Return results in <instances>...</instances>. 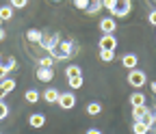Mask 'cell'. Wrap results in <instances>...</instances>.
Here are the masks:
<instances>
[{
  "instance_id": "1",
  "label": "cell",
  "mask_w": 156,
  "mask_h": 134,
  "mask_svg": "<svg viewBox=\"0 0 156 134\" xmlns=\"http://www.w3.org/2000/svg\"><path fill=\"white\" fill-rule=\"evenodd\" d=\"M74 52H76V50H74V43H72V41H58V43L50 50V56H52V59H56V61H67Z\"/></svg>"
},
{
  "instance_id": "2",
  "label": "cell",
  "mask_w": 156,
  "mask_h": 134,
  "mask_svg": "<svg viewBox=\"0 0 156 134\" xmlns=\"http://www.w3.org/2000/svg\"><path fill=\"white\" fill-rule=\"evenodd\" d=\"M145 82H147V78H145V74H143L141 69H132V71H128V84H130V87L141 89Z\"/></svg>"
},
{
  "instance_id": "3",
  "label": "cell",
  "mask_w": 156,
  "mask_h": 134,
  "mask_svg": "<svg viewBox=\"0 0 156 134\" xmlns=\"http://www.w3.org/2000/svg\"><path fill=\"white\" fill-rule=\"evenodd\" d=\"M56 104L61 106L63 110H72V108L76 106V95H74V93H61Z\"/></svg>"
},
{
  "instance_id": "4",
  "label": "cell",
  "mask_w": 156,
  "mask_h": 134,
  "mask_svg": "<svg viewBox=\"0 0 156 134\" xmlns=\"http://www.w3.org/2000/svg\"><path fill=\"white\" fill-rule=\"evenodd\" d=\"M130 11H132V2H130V0H119V2H117V9L113 11V17H126Z\"/></svg>"
},
{
  "instance_id": "5",
  "label": "cell",
  "mask_w": 156,
  "mask_h": 134,
  "mask_svg": "<svg viewBox=\"0 0 156 134\" xmlns=\"http://www.w3.org/2000/svg\"><path fill=\"white\" fill-rule=\"evenodd\" d=\"M100 30L104 35H113L117 30V24H115V17H104V20L100 22Z\"/></svg>"
},
{
  "instance_id": "6",
  "label": "cell",
  "mask_w": 156,
  "mask_h": 134,
  "mask_svg": "<svg viewBox=\"0 0 156 134\" xmlns=\"http://www.w3.org/2000/svg\"><path fill=\"white\" fill-rule=\"evenodd\" d=\"M136 63H139V59H136V54H132V52H128V54L122 56V65H124L128 71L136 69Z\"/></svg>"
},
{
  "instance_id": "7",
  "label": "cell",
  "mask_w": 156,
  "mask_h": 134,
  "mask_svg": "<svg viewBox=\"0 0 156 134\" xmlns=\"http://www.w3.org/2000/svg\"><path fill=\"white\" fill-rule=\"evenodd\" d=\"M58 41H61V37H58V35H48V33H44V39H41V46L50 52Z\"/></svg>"
},
{
  "instance_id": "8",
  "label": "cell",
  "mask_w": 156,
  "mask_h": 134,
  "mask_svg": "<svg viewBox=\"0 0 156 134\" xmlns=\"http://www.w3.org/2000/svg\"><path fill=\"white\" fill-rule=\"evenodd\" d=\"M117 48V39L115 35H104L100 39V50H115Z\"/></svg>"
},
{
  "instance_id": "9",
  "label": "cell",
  "mask_w": 156,
  "mask_h": 134,
  "mask_svg": "<svg viewBox=\"0 0 156 134\" xmlns=\"http://www.w3.org/2000/svg\"><path fill=\"white\" fill-rule=\"evenodd\" d=\"M54 78V71L48 67H37V80L39 82H50Z\"/></svg>"
},
{
  "instance_id": "10",
  "label": "cell",
  "mask_w": 156,
  "mask_h": 134,
  "mask_svg": "<svg viewBox=\"0 0 156 134\" xmlns=\"http://www.w3.org/2000/svg\"><path fill=\"white\" fill-rule=\"evenodd\" d=\"M41 39H44V33H41V30H37V28L26 30V41H30V43H41Z\"/></svg>"
},
{
  "instance_id": "11",
  "label": "cell",
  "mask_w": 156,
  "mask_h": 134,
  "mask_svg": "<svg viewBox=\"0 0 156 134\" xmlns=\"http://www.w3.org/2000/svg\"><path fill=\"white\" fill-rule=\"evenodd\" d=\"M28 123H30V128H44L46 125V117L41 112H35V115L28 117Z\"/></svg>"
},
{
  "instance_id": "12",
  "label": "cell",
  "mask_w": 156,
  "mask_h": 134,
  "mask_svg": "<svg viewBox=\"0 0 156 134\" xmlns=\"http://www.w3.org/2000/svg\"><path fill=\"white\" fill-rule=\"evenodd\" d=\"M0 65H2L7 71H11V69H15L17 67V61L13 59V56H7V54H0Z\"/></svg>"
},
{
  "instance_id": "13",
  "label": "cell",
  "mask_w": 156,
  "mask_h": 134,
  "mask_svg": "<svg viewBox=\"0 0 156 134\" xmlns=\"http://www.w3.org/2000/svg\"><path fill=\"white\" fill-rule=\"evenodd\" d=\"M147 112H150L147 106H136V108H132V119H134V121H143Z\"/></svg>"
},
{
  "instance_id": "14",
  "label": "cell",
  "mask_w": 156,
  "mask_h": 134,
  "mask_svg": "<svg viewBox=\"0 0 156 134\" xmlns=\"http://www.w3.org/2000/svg\"><path fill=\"white\" fill-rule=\"evenodd\" d=\"M24 100H26L28 104H37L39 100H41V93H39L37 89H28V91L24 93Z\"/></svg>"
},
{
  "instance_id": "15",
  "label": "cell",
  "mask_w": 156,
  "mask_h": 134,
  "mask_svg": "<svg viewBox=\"0 0 156 134\" xmlns=\"http://www.w3.org/2000/svg\"><path fill=\"white\" fill-rule=\"evenodd\" d=\"M58 93L56 89H46L44 91V102H48V104H54V102H58Z\"/></svg>"
},
{
  "instance_id": "16",
  "label": "cell",
  "mask_w": 156,
  "mask_h": 134,
  "mask_svg": "<svg viewBox=\"0 0 156 134\" xmlns=\"http://www.w3.org/2000/svg\"><path fill=\"white\" fill-rule=\"evenodd\" d=\"M130 106H132V108H136V106H145V95L139 93V91L132 93V95H130Z\"/></svg>"
},
{
  "instance_id": "17",
  "label": "cell",
  "mask_w": 156,
  "mask_h": 134,
  "mask_svg": "<svg viewBox=\"0 0 156 134\" xmlns=\"http://www.w3.org/2000/svg\"><path fill=\"white\" fill-rule=\"evenodd\" d=\"M65 76H67V80H72V78H78V76H83V69L78 67V65H67V69H65Z\"/></svg>"
},
{
  "instance_id": "18",
  "label": "cell",
  "mask_w": 156,
  "mask_h": 134,
  "mask_svg": "<svg viewBox=\"0 0 156 134\" xmlns=\"http://www.w3.org/2000/svg\"><path fill=\"white\" fill-rule=\"evenodd\" d=\"M100 9H104V7H102V0H91V2H89V9H87L85 13H87V15H95Z\"/></svg>"
},
{
  "instance_id": "19",
  "label": "cell",
  "mask_w": 156,
  "mask_h": 134,
  "mask_svg": "<svg viewBox=\"0 0 156 134\" xmlns=\"http://www.w3.org/2000/svg\"><path fill=\"white\" fill-rule=\"evenodd\" d=\"M100 61L102 63H113L115 61V50H100Z\"/></svg>"
},
{
  "instance_id": "20",
  "label": "cell",
  "mask_w": 156,
  "mask_h": 134,
  "mask_svg": "<svg viewBox=\"0 0 156 134\" xmlns=\"http://www.w3.org/2000/svg\"><path fill=\"white\" fill-rule=\"evenodd\" d=\"M13 17V7L11 5H5V7H0V20H11Z\"/></svg>"
},
{
  "instance_id": "21",
  "label": "cell",
  "mask_w": 156,
  "mask_h": 134,
  "mask_svg": "<svg viewBox=\"0 0 156 134\" xmlns=\"http://www.w3.org/2000/svg\"><path fill=\"white\" fill-rule=\"evenodd\" d=\"M102 112V104L100 102H91L87 106V115H91V117H95V115H100Z\"/></svg>"
},
{
  "instance_id": "22",
  "label": "cell",
  "mask_w": 156,
  "mask_h": 134,
  "mask_svg": "<svg viewBox=\"0 0 156 134\" xmlns=\"http://www.w3.org/2000/svg\"><path fill=\"white\" fill-rule=\"evenodd\" d=\"M132 132H134V134H147L150 128H147L143 121H134V123H132Z\"/></svg>"
},
{
  "instance_id": "23",
  "label": "cell",
  "mask_w": 156,
  "mask_h": 134,
  "mask_svg": "<svg viewBox=\"0 0 156 134\" xmlns=\"http://www.w3.org/2000/svg\"><path fill=\"white\" fill-rule=\"evenodd\" d=\"M143 123H145V125H147V128H150V130H152V128H154V125H156V115H154V112H152V110H150V112H147V115H145V119H143Z\"/></svg>"
},
{
  "instance_id": "24",
  "label": "cell",
  "mask_w": 156,
  "mask_h": 134,
  "mask_svg": "<svg viewBox=\"0 0 156 134\" xmlns=\"http://www.w3.org/2000/svg\"><path fill=\"white\" fill-rule=\"evenodd\" d=\"M117 2H119V0H102V7H104L106 11H111V13H113V11L117 9Z\"/></svg>"
},
{
  "instance_id": "25",
  "label": "cell",
  "mask_w": 156,
  "mask_h": 134,
  "mask_svg": "<svg viewBox=\"0 0 156 134\" xmlns=\"http://www.w3.org/2000/svg\"><path fill=\"white\" fill-rule=\"evenodd\" d=\"M0 84L5 87V91H7V93H11V91L15 89V84H17V82H15V80H11V78H7V80H2V82H0Z\"/></svg>"
},
{
  "instance_id": "26",
  "label": "cell",
  "mask_w": 156,
  "mask_h": 134,
  "mask_svg": "<svg viewBox=\"0 0 156 134\" xmlns=\"http://www.w3.org/2000/svg\"><path fill=\"white\" fill-rule=\"evenodd\" d=\"M89 2H91V0H74V7L80 9V11H87L89 9Z\"/></svg>"
},
{
  "instance_id": "27",
  "label": "cell",
  "mask_w": 156,
  "mask_h": 134,
  "mask_svg": "<svg viewBox=\"0 0 156 134\" xmlns=\"http://www.w3.org/2000/svg\"><path fill=\"white\" fill-rule=\"evenodd\" d=\"M83 87V76H78V78H72L69 80V89H80Z\"/></svg>"
},
{
  "instance_id": "28",
  "label": "cell",
  "mask_w": 156,
  "mask_h": 134,
  "mask_svg": "<svg viewBox=\"0 0 156 134\" xmlns=\"http://www.w3.org/2000/svg\"><path fill=\"white\" fill-rule=\"evenodd\" d=\"M52 63H54V59H52V56H46V59H41V61H39V67H48V69H52Z\"/></svg>"
},
{
  "instance_id": "29",
  "label": "cell",
  "mask_w": 156,
  "mask_h": 134,
  "mask_svg": "<svg viewBox=\"0 0 156 134\" xmlns=\"http://www.w3.org/2000/svg\"><path fill=\"white\" fill-rule=\"evenodd\" d=\"M28 5V0H11V7L13 9H24Z\"/></svg>"
},
{
  "instance_id": "30",
  "label": "cell",
  "mask_w": 156,
  "mask_h": 134,
  "mask_svg": "<svg viewBox=\"0 0 156 134\" xmlns=\"http://www.w3.org/2000/svg\"><path fill=\"white\" fill-rule=\"evenodd\" d=\"M7 115H9V108H7V104H5L2 100H0V121H2Z\"/></svg>"
},
{
  "instance_id": "31",
  "label": "cell",
  "mask_w": 156,
  "mask_h": 134,
  "mask_svg": "<svg viewBox=\"0 0 156 134\" xmlns=\"http://www.w3.org/2000/svg\"><path fill=\"white\" fill-rule=\"evenodd\" d=\"M147 22H150L152 26H156V9H152V11H150V15H147Z\"/></svg>"
},
{
  "instance_id": "32",
  "label": "cell",
  "mask_w": 156,
  "mask_h": 134,
  "mask_svg": "<svg viewBox=\"0 0 156 134\" xmlns=\"http://www.w3.org/2000/svg\"><path fill=\"white\" fill-rule=\"evenodd\" d=\"M7 74H9V71H7L2 65H0V82H2V80H7Z\"/></svg>"
},
{
  "instance_id": "33",
  "label": "cell",
  "mask_w": 156,
  "mask_h": 134,
  "mask_svg": "<svg viewBox=\"0 0 156 134\" xmlns=\"http://www.w3.org/2000/svg\"><path fill=\"white\" fill-rule=\"evenodd\" d=\"M85 134H102V132H100V130H95V128H91V130H87Z\"/></svg>"
},
{
  "instance_id": "34",
  "label": "cell",
  "mask_w": 156,
  "mask_h": 134,
  "mask_svg": "<svg viewBox=\"0 0 156 134\" xmlns=\"http://www.w3.org/2000/svg\"><path fill=\"white\" fill-rule=\"evenodd\" d=\"M5 95H7V91H5V87H2V84H0V100H2Z\"/></svg>"
},
{
  "instance_id": "35",
  "label": "cell",
  "mask_w": 156,
  "mask_h": 134,
  "mask_svg": "<svg viewBox=\"0 0 156 134\" xmlns=\"http://www.w3.org/2000/svg\"><path fill=\"white\" fill-rule=\"evenodd\" d=\"M5 37H7V33H5V28H0V41H5Z\"/></svg>"
},
{
  "instance_id": "36",
  "label": "cell",
  "mask_w": 156,
  "mask_h": 134,
  "mask_svg": "<svg viewBox=\"0 0 156 134\" xmlns=\"http://www.w3.org/2000/svg\"><path fill=\"white\" fill-rule=\"evenodd\" d=\"M152 91H154V95H156V82H152Z\"/></svg>"
},
{
  "instance_id": "37",
  "label": "cell",
  "mask_w": 156,
  "mask_h": 134,
  "mask_svg": "<svg viewBox=\"0 0 156 134\" xmlns=\"http://www.w3.org/2000/svg\"><path fill=\"white\" fill-rule=\"evenodd\" d=\"M147 134H156V130H150V132H147Z\"/></svg>"
},
{
  "instance_id": "38",
  "label": "cell",
  "mask_w": 156,
  "mask_h": 134,
  "mask_svg": "<svg viewBox=\"0 0 156 134\" xmlns=\"http://www.w3.org/2000/svg\"><path fill=\"white\" fill-rule=\"evenodd\" d=\"M52 2H61V0H52Z\"/></svg>"
},
{
  "instance_id": "39",
  "label": "cell",
  "mask_w": 156,
  "mask_h": 134,
  "mask_svg": "<svg viewBox=\"0 0 156 134\" xmlns=\"http://www.w3.org/2000/svg\"><path fill=\"white\" fill-rule=\"evenodd\" d=\"M0 28H2V20H0Z\"/></svg>"
}]
</instances>
